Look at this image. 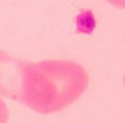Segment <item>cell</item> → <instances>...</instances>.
I'll use <instances>...</instances> for the list:
<instances>
[{
  "mask_svg": "<svg viewBox=\"0 0 125 123\" xmlns=\"http://www.w3.org/2000/svg\"><path fill=\"white\" fill-rule=\"evenodd\" d=\"M88 86L85 68L71 61L30 62L19 60L12 99L42 113L56 112L76 101Z\"/></svg>",
  "mask_w": 125,
  "mask_h": 123,
  "instance_id": "cell-1",
  "label": "cell"
},
{
  "mask_svg": "<svg viewBox=\"0 0 125 123\" xmlns=\"http://www.w3.org/2000/svg\"><path fill=\"white\" fill-rule=\"evenodd\" d=\"M105 1L114 7L125 9V0H105Z\"/></svg>",
  "mask_w": 125,
  "mask_h": 123,
  "instance_id": "cell-2",
  "label": "cell"
},
{
  "mask_svg": "<svg viewBox=\"0 0 125 123\" xmlns=\"http://www.w3.org/2000/svg\"><path fill=\"white\" fill-rule=\"evenodd\" d=\"M123 81H124V83H125V75H124V79H123Z\"/></svg>",
  "mask_w": 125,
  "mask_h": 123,
  "instance_id": "cell-3",
  "label": "cell"
}]
</instances>
